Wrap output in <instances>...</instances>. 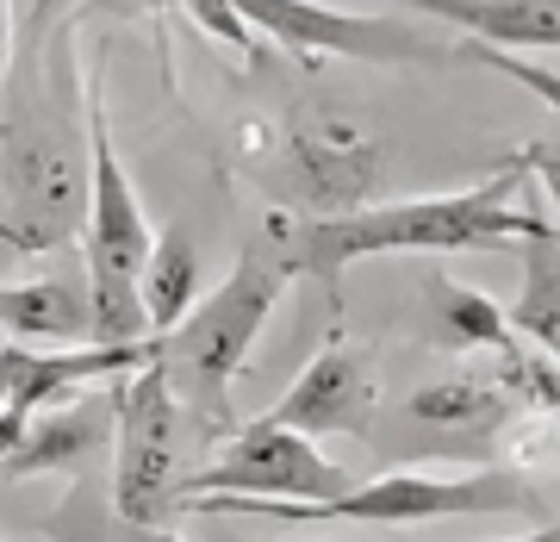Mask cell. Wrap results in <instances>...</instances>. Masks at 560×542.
I'll return each instance as SVG.
<instances>
[{
	"mask_svg": "<svg viewBox=\"0 0 560 542\" xmlns=\"http://www.w3.org/2000/svg\"><path fill=\"white\" fill-rule=\"evenodd\" d=\"M548 194L529 187V162H504L492 181L460 187V194H430V200H374L342 219H305L280 212L268 224V243L280 250L287 275L312 281L342 300V268L368 256H455V250H517L529 238H548Z\"/></svg>",
	"mask_w": 560,
	"mask_h": 542,
	"instance_id": "1",
	"label": "cell"
},
{
	"mask_svg": "<svg viewBox=\"0 0 560 542\" xmlns=\"http://www.w3.org/2000/svg\"><path fill=\"white\" fill-rule=\"evenodd\" d=\"M287 281L293 275H287L280 250L268 238H256V243H243L231 275L206 300L187 305V319L175 331H162L156 368L168 381V393H175V405H194L200 424H224L231 430V381L249 361V349H256L275 300L287 293Z\"/></svg>",
	"mask_w": 560,
	"mask_h": 542,
	"instance_id": "2",
	"label": "cell"
},
{
	"mask_svg": "<svg viewBox=\"0 0 560 542\" xmlns=\"http://www.w3.org/2000/svg\"><path fill=\"white\" fill-rule=\"evenodd\" d=\"M180 511H243V518L275 523H430V518H499V511H536L548 518V499L529 474L511 468H474V474H423V468H393L381 481H361L330 499H237V493H206L180 499Z\"/></svg>",
	"mask_w": 560,
	"mask_h": 542,
	"instance_id": "3",
	"label": "cell"
},
{
	"mask_svg": "<svg viewBox=\"0 0 560 542\" xmlns=\"http://www.w3.org/2000/svg\"><path fill=\"white\" fill-rule=\"evenodd\" d=\"M81 125H88V219H81V256H88V305H94V343H143V300L138 275L150 256V219L138 206V187L125 175L113 125H106L101 88L81 94Z\"/></svg>",
	"mask_w": 560,
	"mask_h": 542,
	"instance_id": "4",
	"label": "cell"
},
{
	"mask_svg": "<svg viewBox=\"0 0 560 542\" xmlns=\"http://www.w3.org/2000/svg\"><path fill=\"white\" fill-rule=\"evenodd\" d=\"M81 143L62 125L13 119L0 131V243L20 256H44L81 238L88 219V175Z\"/></svg>",
	"mask_w": 560,
	"mask_h": 542,
	"instance_id": "5",
	"label": "cell"
},
{
	"mask_svg": "<svg viewBox=\"0 0 560 542\" xmlns=\"http://www.w3.org/2000/svg\"><path fill=\"white\" fill-rule=\"evenodd\" d=\"M119 393V474H113V518L143 523V530H168V511L180 505V405L168 393L156 361H143L131 374L113 381Z\"/></svg>",
	"mask_w": 560,
	"mask_h": 542,
	"instance_id": "6",
	"label": "cell"
},
{
	"mask_svg": "<svg viewBox=\"0 0 560 542\" xmlns=\"http://www.w3.org/2000/svg\"><path fill=\"white\" fill-rule=\"evenodd\" d=\"M287 169L305 200V219H342L381 194V131L349 106H300L287 119Z\"/></svg>",
	"mask_w": 560,
	"mask_h": 542,
	"instance_id": "7",
	"label": "cell"
},
{
	"mask_svg": "<svg viewBox=\"0 0 560 542\" xmlns=\"http://www.w3.org/2000/svg\"><path fill=\"white\" fill-rule=\"evenodd\" d=\"M349 486H355L349 468L318 455L312 437H300V430H287L275 418H256L224 437L212 468H200L194 481H180V499H206V493H237V499H330V493H349Z\"/></svg>",
	"mask_w": 560,
	"mask_h": 542,
	"instance_id": "8",
	"label": "cell"
},
{
	"mask_svg": "<svg viewBox=\"0 0 560 542\" xmlns=\"http://www.w3.org/2000/svg\"><path fill=\"white\" fill-rule=\"evenodd\" d=\"M237 20L268 38L300 62L324 57H355V62H448L436 38H423L418 25L386 20V13H337L318 0H231Z\"/></svg>",
	"mask_w": 560,
	"mask_h": 542,
	"instance_id": "9",
	"label": "cell"
},
{
	"mask_svg": "<svg viewBox=\"0 0 560 542\" xmlns=\"http://www.w3.org/2000/svg\"><path fill=\"white\" fill-rule=\"evenodd\" d=\"M374 405H381V387H374V356L361 343H330L324 356H312L300 368V381L280 393V405L268 412L275 424L300 430V437H368L374 424Z\"/></svg>",
	"mask_w": 560,
	"mask_h": 542,
	"instance_id": "10",
	"label": "cell"
},
{
	"mask_svg": "<svg viewBox=\"0 0 560 542\" xmlns=\"http://www.w3.org/2000/svg\"><path fill=\"white\" fill-rule=\"evenodd\" d=\"M119 424V393L113 387H81V400L44 405L25 424L20 449L0 462V481H44V474H81L94 462Z\"/></svg>",
	"mask_w": 560,
	"mask_h": 542,
	"instance_id": "11",
	"label": "cell"
},
{
	"mask_svg": "<svg viewBox=\"0 0 560 542\" xmlns=\"http://www.w3.org/2000/svg\"><path fill=\"white\" fill-rule=\"evenodd\" d=\"M511 418H517V405L492 374H448V381H430L405 400V424L436 437L423 449H448V455L455 449H486Z\"/></svg>",
	"mask_w": 560,
	"mask_h": 542,
	"instance_id": "12",
	"label": "cell"
},
{
	"mask_svg": "<svg viewBox=\"0 0 560 542\" xmlns=\"http://www.w3.org/2000/svg\"><path fill=\"white\" fill-rule=\"evenodd\" d=\"M418 331L423 343H436L448 356H504V349H517V331L504 324V305H492L480 287L455 281V275H442V268H423V305H418Z\"/></svg>",
	"mask_w": 560,
	"mask_h": 542,
	"instance_id": "13",
	"label": "cell"
},
{
	"mask_svg": "<svg viewBox=\"0 0 560 542\" xmlns=\"http://www.w3.org/2000/svg\"><path fill=\"white\" fill-rule=\"evenodd\" d=\"M0 337L20 343H75L94 337V305L88 281H62V275H32V281H0Z\"/></svg>",
	"mask_w": 560,
	"mask_h": 542,
	"instance_id": "14",
	"label": "cell"
},
{
	"mask_svg": "<svg viewBox=\"0 0 560 542\" xmlns=\"http://www.w3.org/2000/svg\"><path fill=\"white\" fill-rule=\"evenodd\" d=\"M442 25H460L486 44H517V50H555L560 44V0H405Z\"/></svg>",
	"mask_w": 560,
	"mask_h": 542,
	"instance_id": "15",
	"label": "cell"
},
{
	"mask_svg": "<svg viewBox=\"0 0 560 542\" xmlns=\"http://www.w3.org/2000/svg\"><path fill=\"white\" fill-rule=\"evenodd\" d=\"M138 300H143V324L156 337L175 331L187 319V305L200 300V250H194V238L180 224L156 231L150 256H143V275H138Z\"/></svg>",
	"mask_w": 560,
	"mask_h": 542,
	"instance_id": "16",
	"label": "cell"
},
{
	"mask_svg": "<svg viewBox=\"0 0 560 542\" xmlns=\"http://www.w3.org/2000/svg\"><path fill=\"white\" fill-rule=\"evenodd\" d=\"M517 250H523V287H517V305L504 312V324L555 356V343H560V238L548 231V238H529Z\"/></svg>",
	"mask_w": 560,
	"mask_h": 542,
	"instance_id": "17",
	"label": "cell"
},
{
	"mask_svg": "<svg viewBox=\"0 0 560 542\" xmlns=\"http://www.w3.org/2000/svg\"><path fill=\"white\" fill-rule=\"evenodd\" d=\"M492 381L511 393V405H517V412H523V405H529V412H541V418L555 412V356H548V349H529V343L504 349Z\"/></svg>",
	"mask_w": 560,
	"mask_h": 542,
	"instance_id": "18",
	"label": "cell"
},
{
	"mask_svg": "<svg viewBox=\"0 0 560 542\" xmlns=\"http://www.w3.org/2000/svg\"><path fill=\"white\" fill-rule=\"evenodd\" d=\"M180 7H187V20L200 25V32H212L219 44H231L237 57L256 50V44H249V25L237 20V7H231V0H180Z\"/></svg>",
	"mask_w": 560,
	"mask_h": 542,
	"instance_id": "19",
	"label": "cell"
},
{
	"mask_svg": "<svg viewBox=\"0 0 560 542\" xmlns=\"http://www.w3.org/2000/svg\"><path fill=\"white\" fill-rule=\"evenodd\" d=\"M69 542H180V537H175V530H143V523H119V518H113V505H106L101 537H69Z\"/></svg>",
	"mask_w": 560,
	"mask_h": 542,
	"instance_id": "20",
	"label": "cell"
},
{
	"mask_svg": "<svg viewBox=\"0 0 560 542\" xmlns=\"http://www.w3.org/2000/svg\"><path fill=\"white\" fill-rule=\"evenodd\" d=\"M13 62V0H0V76Z\"/></svg>",
	"mask_w": 560,
	"mask_h": 542,
	"instance_id": "21",
	"label": "cell"
},
{
	"mask_svg": "<svg viewBox=\"0 0 560 542\" xmlns=\"http://www.w3.org/2000/svg\"><path fill=\"white\" fill-rule=\"evenodd\" d=\"M13 393V343H0V405Z\"/></svg>",
	"mask_w": 560,
	"mask_h": 542,
	"instance_id": "22",
	"label": "cell"
},
{
	"mask_svg": "<svg viewBox=\"0 0 560 542\" xmlns=\"http://www.w3.org/2000/svg\"><path fill=\"white\" fill-rule=\"evenodd\" d=\"M57 7H62V0H38V7H32V20L44 25V20H50V13H57Z\"/></svg>",
	"mask_w": 560,
	"mask_h": 542,
	"instance_id": "23",
	"label": "cell"
},
{
	"mask_svg": "<svg viewBox=\"0 0 560 542\" xmlns=\"http://www.w3.org/2000/svg\"><path fill=\"white\" fill-rule=\"evenodd\" d=\"M219 542H256V537H219ZM268 542H312V537H268Z\"/></svg>",
	"mask_w": 560,
	"mask_h": 542,
	"instance_id": "24",
	"label": "cell"
},
{
	"mask_svg": "<svg viewBox=\"0 0 560 542\" xmlns=\"http://www.w3.org/2000/svg\"><path fill=\"white\" fill-rule=\"evenodd\" d=\"M511 542H560V537H555V530H548V523H541L536 537H511Z\"/></svg>",
	"mask_w": 560,
	"mask_h": 542,
	"instance_id": "25",
	"label": "cell"
}]
</instances>
